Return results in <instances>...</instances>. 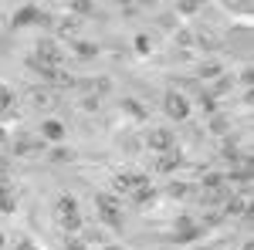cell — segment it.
I'll list each match as a JSON object with an SVG mask.
<instances>
[{
    "mask_svg": "<svg viewBox=\"0 0 254 250\" xmlns=\"http://www.w3.org/2000/svg\"><path fill=\"white\" fill-rule=\"evenodd\" d=\"M55 220H58V227L64 233H81L85 216H81V206L71 193H61L58 200H55Z\"/></svg>",
    "mask_w": 254,
    "mask_h": 250,
    "instance_id": "cell-1",
    "label": "cell"
},
{
    "mask_svg": "<svg viewBox=\"0 0 254 250\" xmlns=\"http://www.w3.org/2000/svg\"><path fill=\"white\" fill-rule=\"evenodd\" d=\"M95 210H98V220H102L112 233L126 230V216H122V203H119V196H112V193H98V196H95Z\"/></svg>",
    "mask_w": 254,
    "mask_h": 250,
    "instance_id": "cell-2",
    "label": "cell"
},
{
    "mask_svg": "<svg viewBox=\"0 0 254 250\" xmlns=\"http://www.w3.org/2000/svg\"><path fill=\"white\" fill-rule=\"evenodd\" d=\"M10 24H14V27H51V14L41 10L38 3H24V7L14 10Z\"/></svg>",
    "mask_w": 254,
    "mask_h": 250,
    "instance_id": "cell-3",
    "label": "cell"
},
{
    "mask_svg": "<svg viewBox=\"0 0 254 250\" xmlns=\"http://www.w3.org/2000/svg\"><path fill=\"white\" fill-rule=\"evenodd\" d=\"M163 112L173 118V122L190 118V98L183 95V92H176V88H170V92L163 95Z\"/></svg>",
    "mask_w": 254,
    "mask_h": 250,
    "instance_id": "cell-4",
    "label": "cell"
},
{
    "mask_svg": "<svg viewBox=\"0 0 254 250\" xmlns=\"http://www.w3.org/2000/svg\"><path fill=\"white\" fill-rule=\"evenodd\" d=\"M200 237H203V227L196 223L190 213H180V220H176V227H173V240L176 244H193Z\"/></svg>",
    "mask_w": 254,
    "mask_h": 250,
    "instance_id": "cell-5",
    "label": "cell"
},
{
    "mask_svg": "<svg viewBox=\"0 0 254 250\" xmlns=\"http://www.w3.org/2000/svg\"><path fill=\"white\" fill-rule=\"evenodd\" d=\"M31 58L41 61V64H51V68H61L64 64V51H61L58 41H38V48H34Z\"/></svg>",
    "mask_w": 254,
    "mask_h": 250,
    "instance_id": "cell-6",
    "label": "cell"
},
{
    "mask_svg": "<svg viewBox=\"0 0 254 250\" xmlns=\"http://www.w3.org/2000/svg\"><path fill=\"white\" fill-rule=\"evenodd\" d=\"M224 183H227V190L244 193V196H248V186H251V162H244V166H231V169L224 173Z\"/></svg>",
    "mask_w": 254,
    "mask_h": 250,
    "instance_id": "cell-7",
    "label": "cell"
},
{
    "mask_svg": "<svg viewBox=\"0 0 254 250\" xmlns=\"http://www.w3.org/2000/svg\"><path fill=\"white\" fill-rule=\"evenodd\" d=\"M149 179H153V176H146V173H119L116 179H112V196H122V193H126V196H129V193L136 190V186H142V183H149Z\"/></svg>",
    "mask_w": 254,
    "mask_h": 250,
    "instance_id": "cell-8",
    "label": "cell"
},
{
    "mask_svg": "<svg viewBox=\"0 0 254 250\" xmlns=\"http://www.w3.org/2000/svg\"><path fill=\"white\" fill-rule=\"evenodd\" d=\"M220 216L224 220H237V216H248V196L244 193H231L224 203H220Z\"/></svg>",
    "mask_w": 254,
    "mask_h": 250,
    "instance_id": "cell-9",
    "label": "cell"
},
{
    "mask_svg": "<svg viewBox=\"0 0 254 250\" xmlns=\"http://www.w3.org/2000/svg\"><path fill=\"white\" fill-rule=\"evenodd\" d=\"M146 146L153 149V152H170V149H176V135L170 132V129H153V132L146 135Z\"/></svg>",
    "mask_w": 254,
    "mask_h": 250,
    "instance_id": "cell-10",
    "label": "cell"
},
{
    "mask_svg": "<svg viewBox=\"0 0 254 250\" xmlns=\"http://www.w3.org/2000/svg\"><path fill=\"white\" fill-rule=\"evenodd\" d=\"M183 162H187V155L180 152V149H170V152H159L156 155L153 169H156V173H173V169H180Z\"/></svg>",
    "mask_w": 254,
    "mask_h": 250,
    "instance_id": "cell-11",
    "label": "cell"
},
{
    "mask_svg": "<svg viewBox=\"0 0 254 250\" xmlns=\"http://www.w3.org/2000/svg\"><path fill=\"white\" fill-rule=\"evenodd\" d=\"M64 135H68V129H64L61 118H44L41 122V139L44 142H64Z\"/></svg>",
    "mask_w": 254,
    "mask_h": 250,
    "instance_id": "cell-12",
    "label": "cell"
},
{
    "mask_svg": "<svg viewBox=\"0 0 254 250\" xmlns=\"http://www.w3.org/2000/svg\"><path fill=\"white\" fill-rule=\"evenodd\" d=\"M220 155H224V162H231V166H244V162H251V155L244 152V149L237 146L234 139H227V142H224V149H220Z\"/></svg>",
    "mask_w": 254,
    "mask_h": 250,
    "instance_id": "cell-13",
    "label": "cell"
},
{
    "mask_svg": "<svg viewBox=\"0 0 254 250\" xmlns=\"http://www.w3.org/2000/svg\"><path fill=\"white\" fill-rule=\"evenodd\" d=\"M129 200H132L136 206H146V203H153V200H156V186H153V179H149V183H142V186H136V190L129 193Z\"/></svg>",
    "mask_w": 254,
    "mask_h": 250,
    "instance_id": "cell-14",
    "label": "cell"
},
{
    "mask_svg": "<svg viewBox=\"0 0 254 250\" xmlns=\"http://www.w3.org/2000/svg\"><path fill=\"white\" fill-rule=\"evenodd\" d=\"M122 112H126V115H132L136 122H146V118H149V108H146L139 98H126V101H122Z\"/></svg>",
    "mask_w": 254,
    "mask_h": 250,
    "instance_id": "cell-15",
    "label": "cell"
},
{
    "mask_svg": "<svg viewBox=\"0 0 254 250\" xmlns=\"http://www.w3.org/2000/svg\"><path fill=\"white\" fill-rule=\"evenodd\" d=\"M71 54L78 61H92V58H98V44H92V41H75L71 44Z\"/></svg>",
    "mask_w": 254,
    "mask_h": 250,
    "instance_id": "cell-16",
    "label": "cell"
},
{
    "mask_svg": "<svg viewBox=\"0 0 254 250\" xmlns=\"http://www.w3.org/2000/svg\"><path fill=\"white\" fill-rule=\"evenodd\" d=\"M14 105H17V95H14V88L0 85V115H14Z\"/></svg>",
    "mask_w": 254,
    "mask_h": 250,
    "instance_id": "cell-17",
    "label": "cell"
},
{
    "mask_svg": "<svg viewBox=\"0 0 254 250\" xmlns=\"http://www.w3.org/2000/svg\"><path fill=\"white\" fill-rule=\"evenodd\" d=\"M196 75L203 78V81H217V78H224V68H220L217 61H203V64L196 68Z\"/></svg>",
    "mask_w": 254,
    "mask_h": 250,
    "instance_id": "cell-18",
    "label": "cell"
},
{
    "mask_svg": "<svg viewBox=\"0 0 254 250\" xmlns=\"http://www.w3.org/2000/svg\"><path fill=\"white\" fill-rule=\"evenodd\" d=\"M14 210H17V200H14L10 186L0 179V213H14Z\"/></svg>",
    "mask_w": 254,
    "mask_h": 250,
    "instance_id": "cell-19",
    "label": "cell"
},
{
    "mask_svg": "<svg viewBox=\"0 0 254 250\" xmlns=\"http://www.w3.org/2000/svg\"><path fill=\"white\" fill-rule=\"evenodd\" d=\"M207 193H217V190H227V183H224V173H203V183H200Z\"/></svg>",
    "mask_w": 254,
    "mask_h": 250,
    "instance_id": "cell-20",
    "label": "cell"
},
{
    "mask_svg": "<svg viewBox=\"0 0 254 250\" xmlns=\"http://www.w3.org/2000/svg\"><path fill=\"white\" fill-rule=\"evenodd\" d=\"M231 88H234V78H227V75H224V78H217L214 85H210V92H207V95H210V98L217 101V95H224V92H231Z\"/></svg>",
    "mask_w": 254,
    "mask_h": 250,
    "instance_id": "cell-21",
    "label": "cell"
},
{
    "mask_svg": "<svg viewBox=\"0 0 254 250\" xmlns=\"http://www.w3.org/2000/svg\"><path fill=\"white\" fill-rule=\"evenodd\" d=\"M132 48H136V54L146 58V54H153V38H149V34H136V38H132Z\"/></svg>",
    "mask_w": 254,
    "mask_h": 250,
    "instance_id": "cell-22",
    "label": "cell"
},
{
    "mask_svg": "<svg viewBox=\"0 0 254 250\" xmlns=\"http://www.w3.org/2000/svg\"><path fill=\"white\" fill-rule=\"evenodd\" d=\"M170 196H173V200H190V196H196V190L190 183H173V186H170Z\"/></svg>",
    "mask_w": 254,
    "mask_h": 250,
    "instance_id": "cell-23",
    "label": "cell"
},
{
    "mask_svg": "<svg viewBox=\"0 0 254 250\" xmlns=\"http://www.w3.org/2000/svg\"><path fill=\"white\" fill-rule=\"evenodd\" d=\"M64 250H88L81 233H64Z\"/></svg>",
    "mask_w": 254,
    "mask_h": 250,
    "instance_id": "cell-24",
    "label": "cell"
},
{
    "mask_svg": "<svg viewBox=\"0 0 254 250\" xmlns=\"http://www.w3.org/2000/svg\"><path fill=\"white\" fill-rule=\"evenodd\" d=\"M227 129H231V122H227V115H210V132L224 135Z\"/></svg>",
    "mask_w": 254,
    "mask_h": 250,
    "instance_id": "cell-25",
    "label": "cell"
},
{
    "mask_svg": "<svg viewBox=\"0 0 254 250\" xmlns=\"http://www.w3.org/2000/svg\"><path fill=\"white\" fill-rule=\"evenodd\" d=\"M200 108H203L207 115H217V101H214V98H210V95H207V92L200 95Z\"/></svg>",
    "mask_w": 254,
    "mask_h": 250,
    "instance_id": "cell-26",
    "label": "cell"
},
{
    "mask_svg": "<svg viewBox=\"0 0 254 250\" xmlns=\"http://www.w3.org/2000/svg\"><path fill=\"white\" fill-rule=\"evenodd\" d=\"M71 159H75L71 149H55V152H51V162H71Z\"/></svg>",
    "mask_w": 254,
    "mask_h": 250,
    "instance_id": "cell-27",
    "label": "cell"
},
{
    "mask_svg": "<svg viewBox=\"0 0 254 250\" xmlns=\"http://www.w3.org/2000/svg\"><path fill=\"white\" fill-rule=\"evenodd\" d=\"M71 14H78V17H92L95 7H92V3H71Z\"/></svg>",
    "mask_w": 254,
    "mask_h": 250,
    "instance_id": "cell-28",
    "label": "cell"
},
{
    "mask_svg": "<svg viewBox=\"0 0 254 250\" xmlns=\"http://www.w3.org/2000/svg\"><path fill=\"white\" fill-rule=\"evenodd\" d=\"M98 105H102V98H98V95H85V98H81V108H85V112H95Z\"/></svg>",
    "mask_w": 254,
    "mask_h": 250,
    "instance_id": "cell-29",
    "label": "cell"
},
{
    "mask_svg": "<svg viewBox=\"0 0 254 250\" xmlns=\"http://www.w3.org/2000/svg\"><path fill=\"white\" fill-rule=\"evenodd\" d=\"M196 10H200V3H180V7H176V14H180V17H193Z\"/></svg>",
    "mask_w": 254,
    "mask_h": 250,
    "instance_id": "cell-30",
    "label": "cell"
},
{
    "mask_svg": "<svg viewBox=\"0 0 254 250\" xmlns=\"http://www.w3.org/2000/svg\"><path fill=\"white\" fill-rule=\"evenodd\" d=\"M31 98H34L38 105H48V101H51V95H48V88H44V92H41V88H34V92H31Z\"/></svg>",
    "mask_w": 254,
    "mask_h": 250,
    "instance_id": "cell-31",
    "label": "cell"
},
{
    "mask_svg": "<svg viewBox=\"0 0 254 250\" xmlns=\"http://www.w3.org/2000/svg\"><path fill=\"white\" fill-rule=\"evenodd\" d=\"M14 250H41V247L34 244V240H27V237H20V240H17V247H14Z\"/></svg>",
    "mask_w": 254,
    "mask_h": 250,
    "instance_id": "cell-32",
    "label": "cell"
},
{
    "mask_svg": "<svg viewBox=\"0 0 254 250\" xmlns=\"http://www.w3.org/2000/svg\"><path fill=\"white\" fill-rule=\"evenodd\" d=\"M98 250H126V247H122V244H102Z\"/></svg>",
    "mask_w": 254,
    "mask_h": 250,
    "instance_id": "cell-33",
    "label": "cell"
},
{
    "mask_svg": "<svg viewBox=\"0 0 254 250\" xmlns=\"http://www.w3.org/2000/svg\"><path fill=\"white\" fill-rule=\"evenodd\" d=\"M0 142H7V129L3 125H0Z\"/></svg>",
    "mask_w": 254,
    "mask_h": 250,
    "instance_id": "cell-34",
    "label": "cell"
},
{
    "mask_svg": "<svg viewBox=\"0 0 254 250\" xmlns=\"http://www.w3.org/2000/svg\"><path fill=\"white\" fill-rule=\"evenodd\" d=\"M241 250H254V244H244V247H241Z\"/></svg>",
    "mask_w": 254,
    "mask_h": 250,
    "instance_id": "cell-35",
    "label": "cell"
},
{
    "mask_svg": "<svg viewBox=\"0 0 254 250\" xmlns=\"http://www.w3.org/2000/svg\"><path fill=\"white\" fill-rule=\"evenodd\" d=\"M3 244H7V240H3V233H0V247H3Z\"/></svg>",
    "mask_w": 254,
    "mask_h": 250,
    "instance_id": "cell-36",
    "label": "cell"
}]
</instances>
